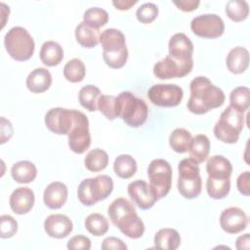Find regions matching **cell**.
<instances>
[{
	"mask_svg": "<svg viewBox=\"0 0 250 250\" xmlns=\"http://www.w3.org/2000/svg\"><path fill=\"white\" fill-rule=\"evenodd\" d=\"M190 97L188 108L194 114H204L213 108L220 107L225 103L222 89L212 84L205 76H197L189 84Z\"/></svg>",
	"mask_w": 250,
	"mask_h": 250,
	"instance_id": "obj_1",
	"label": "cell"
},
{
	"mask_svg": "<svg viewBox=\"0 0 250 250\" xmlns=\"http://www.w3.org/2000/svg\"><path fill=\"white\" fill-rule=\"evenodd\" d=\"M107 213L111 223L127 237L138 239L144 234V222L138 216L133 203L128 199L119 197L113 200Z\"/></svg>",
	"mask_w": 250,
	"mask_h": 250,
	"instance_id": "obj_2",
	"label": "cell"
},
{
	"mask_svg": "<svg viewBox=\"0 0 250 250\" xmlns=\"http://www.w3.org/2000/svg\"><path fill=\"white\" fill-rule=\"evenodd\" d=\"M117 113L128 126L138 128L142 126L148 114L145 101L137 98L131 92L123 91L117 97Z\"/></svg>",
	"mask_w": 250,
	"mask_h": 250,
	"instance_id": "obj_3",
	"label": "cell"
},
{
	"mask_svg": "<svg viewBox=\"0 0 250 250\" xmlns=\"http://www.w3.org/2000/svg\"><path fill=\"white\" fill-rule=\"evenodd\" d=\"M113 189V181L107 175L83 180L77 188V197L85 206H92L107 198Z\"/></svg>",
	"mask_w": 250,
	"mask_h": 250,
	"instance_id": "obj_4",
	"label": "cell"
},
{
	"mask_svg": "<svg viewBox=\"0 0 250 250\" xmlns=\"http://www.w3.org/2000/svg\"><path fill=\"white\" fill-rule=\"evenodd\" d=\"M178 190L182 196L188 199L197 197L202 188V180L198 163L191 157L184 158L179 166Z\"/></svg>",
	"mask_w": 250,
	"mask_h": 250,
	"instance_id": "obj_5",
	"label": "cell"
},
{
	"mask_svg": "<svg viewBox=\"0 0 250 250\" xmlns=\"http://www.w3.org/2000/svg\"><path fill=\"white\" fill-rule=\"evenodd\" d=\"M244 126V115L229 105L222 113L214 126L215 137L226 144H234L238 141L239 135Z\"/></svg>",
	"mask_w": 250,
	"mask_h": 250,
	"instance_id": "obj_6",
	"label": "cell"
},
{
	"mask_svg": "<svg viewBox=\"0 0 250 250\" xmlns=\"http://www.w3.org/2000/svg\"><path fill=\"white\" fill-rule=\"evenodd\" d=\"M4 45L10 57L19 62L29 60L35 49L33 38L21 26H14L5 34Z\"/></svg>",
	"mask_w": 250,
	"mask_h": 250,
	"instance_id": "obj_7",
	"label": "cell"
},
{
	"mask_svg": "<svg viewBox=\"0 0 250 250\" xmlns=\"http://www.w3.org/2000/svg\"><path fill=\"white\" fill-rule=\"evenodd\" d=\"M149 185L157 194L158 199L165 197L172 185V168L164 159H153L147 168Z\"/></svg>",
	"mask_w": 250,
	"mask_h": 250,
	"instance_id": "obj_8",
	"label": "cell"
},
{
	"mask_svg": "<svg viewBox=\"0 0 250 250\" xmlns=\"http://www.w3.org/2000/svg\"><path fill=\"white\" fill-rule=\"evenodd\" d=\"M67 137L69 148L73 152L81 154L89 148L91 145L89 121L83 112L79 110L74 111V122Z\"/></svg>",
	"mask_w": 250,
	"mask_h": 250,
	"instance_id": "obj_9",
	"label": "cell"
},
{
	"mask_svg": "<svg viewBox=\"0 0 250 250\" xmlns=\"http://www.w3.org/2000/svg\"><path fill=\"white\" fill-rule=\"evenodd\" d=\"M192 67L193 60L180 61L168 55L154 64L153 74L162 80L181 78L188 75Z\"/></svg>",
	"mask_w": 250,
	"mask_h": 250,
	"instance_id": "obj_10",
	"label": "cell"
},
{
	"mask_svg": "<svg viewBox=\"0 0 250 250\" xmlns=\"http://www.w3.org/2000/svg\"><path fill=\"white\" fill-rule=\"evenodd\" d=\"M183 96V89L176 84H155L147 92L149 101L162 107L177 106L182 102Z\"/></svg>",
	"mask_w": 250,
	"mask_h": 250,
	"instance_id": "obj_11",
	"label": "cell"
},
{
	"mask_svg": "<svg viewBox=\"0 0 250 250\" xmlns=\"http://www.w3.org/2000/svg\"><path fill=\"white\" fill-rule=\"evenodd\" d=\"M192 32L202 38L214 39L220 37L225 31V23L216 14H203L191 20Z\"/></svg>",
	"mask_w": 250,
	"mask_h": 250,
	"instance_id": "obj_12",
	"label": "cell"
},
{
	"mask_svg": "<svg viewBox=\"0 0 250 250\" xmlns=\"http://www.w3.org/2000/svg\"><path fill=\"white\" fill-rule=\"evenodd\" d=\"M75 109L54 107L45 115V125L53 133L67 135L74 122Z\"/></svg>",
	"mask_w": 250,
	"mask_h": 250,
	"instance_id": "obj_13",
	"label": "cell"
},
{
	"mask_svg": "<svg viewBox=\"0 0 250 250\" xmlns=\"http://www.w3.org/2000/svg\"><path fill=\"white\" fill-rule=\"evenodd\" d=\"M127 191L132 201L143 210L151 208L158 200L157 194L151 186L143 180H137L130 183Z\"/></svg>",
	"mask_w": 250,
	"mask_h": 250,
	"instance_id": "obj_14",
	"label": "cell"
},
{
	"mask_svg": "<svg viewBox=\"0 0 250 250\" xmlns=\"http://www.w3.org/2000/svg\"><path fill=\"white\" fill-rule=\"evenodd\" d=\"M247 224L246 213L238 207H229L221 213L220 226L227 233H238L246 229Z\"/></svg>",
	"mask_w": 250,
	"mask_h": 250,
	"instance_id": "obj_15",
	"label": "cell"
},
{
	"mask_svg": "<svg viewBox=\"0 0 250 250\" xmlns=\"http://www.w3.org/2000/svg\"><path fill=\"white\" fill-rule=\"evenodd\" d=\"M73 229L71 220L63 214H52L44 221V229L46 233L53 238H64Z\"/></svg>",
	"mask_w": 250,
	"mask_h": 250,
	"instance_id": "obj_16",
	"label": "cell"
},
{
	"mask_svg": "<svg viewBox=\"0 0 250 250\" xmlns=\"http://www.w3.org/2000/svg\"><path fill=\"white\" fill-rule=\"evenodd\" d=\"M35 201L34 192L31 188L26 187H21L16 188L9 199L10 207L12 211L19 215H23L28 213Z\"/></svg>",
	"mask_w": 250,
	"mask_h": 250,
	"instance_id": "obj_17",
	"label": "cell"
},
{
	"mask_svg": "<svg viewBox=\"0 0 250 250\" xmlns=\"http://www.w3.org/2000/svg\"><path fill=\"white\" fill-rule=\"evenodd\" d=\"M169 55L180 61L192 60L193 44L190 39L182 32L174 34L168 43Z\"/></svg>",
	"mask_w": 250,
	"mask_h": 250,
	"instance_id": "obj_18",
	"label": "cell"
},
{
	"mask_svg": "<svg viewBox=\"0 0 250 250\" xmlns=\"http://www.w3.org/2000/svg\"><path fill=\"white\" fill-rule=\"evenodd\" d=\"M67 199V187L62 182H52L43 193L45 205L50 209L62 208Z\"/></svg>",
	"mask_w": 250,
	"mask_h": 250,
	"instance_id": "obj_19",
	"label": "cell"
},
{
	"mask_svg": "<svg viewBox=\"0 0 250 250\" xmlns=\"http://www.w3.org/2000/svg\"><path fill=\"white\" fill-rule=\"evenodd\" d=\"M100 43L106 53H116L126 47L125 35L116 28L104 29L100 34Z\"/></svg>",
	"mask_w": 250,
	"mask_h": 250,
	"instance_id": "obj_20",
	"label": "cell"
},
{
	"mask_svg": "<svg viewBox=\"0 0 250 250\" xmlns=\"http://www.w3.org/2000/svg\"><path fill=\"white\" fill-rule=\"evenodd\" d=\"M52 84V75L47 68L37 67L26 78V87L32 93H43Z\"/></svg>",
	"mask_w": 250,
	"mask_h": 250,
	"instance_id": "obj_21",
	"label": "cell"
},
{
	"mask_svg": "<svg viewBox=\"0 0 250 250\" xmlns=\"http://www.w3.org/2000/svg\"><path fill=\"white\" fill-rule=\"evenodd\" d=\"M227 67L234 74L244 72L249 65V52L246 48L237 46L229 51L227 56Z\"/></svg>",
	"mask_w": 250,
	"mask_h": 250,
	"instance_id": "obj_22",
	"label": "cell"
},
{
	"mask_svg": "<svg viewBox=\"0 0 250 250\" xmlns=\"http://www.w3.org/2000/svg\"><path fill=\"white\" fill-rule=\"evenodd\" d=\"M206 171L210 178L229 179L232 172V166L230 161L223 155H213L207 161Z\"/></svg>",
	"mask_w": 250,
	"mask_h": 250,
	"instance_id": "obj_23",
	"label": "cell"
},
{
	"mask_svg": "<svg viewBox=\"0 0 250 250\" xmlns=\"http://www.w3.org/2000/svg\"><path fill=\"white\" fill-rule=\"evenodd\" d=\"M40 60L47 66L60 64L63 59L62 47L56 41H46L40 49Z\"/></svg>",
	"mask_w": 250,
	"mask_h": 250,
	"instance_id": "obj_24",
	"label": "cell"
},
{
	"mask_svg": "<svg viewBox=\"0 0 250 250\" xmlns=\"http://www.w3.org/2000/svg\"><path fill=\"white\" fill-rule=\"evenodd\" d=\"M154 246L157 249L176 250L181 244V236L174 229H161L154 235Z\"/></svg>",
	"mask_w": 250,
	"mask_h": 250,
	"instance_id": "obj_25",
	"label": "cell"
},
{
	"mask_svg": "<svg viewBox=\"0 0 250 250\" xmlns=\"http://www.w3.org/2000/svg\"><path fill=\"white\" fill-rule=\"evenodd\" d=\"M11 175L17 183L28 184L36 178L37 169L31 161L21 160L12 166Z\"/></svg>",
	"mask_w": 250,
	"mask_h": 250,
	"instance_id": "obj_26",
	"label": "cell"
},
{
	"mask_svg": "<svg viewBox=\"0 0 250 250\" xmlns=\"http://www.w3.org/2000/svg\"><path fill=\"white\" fill-rule=\"evenodd\" d=\"M75 38L82 47L94 48L100 42L99 29L93 28L82 21L75 28Z\"/></svg>",
	"mask_w": 250,
	"mask_h": 250,
	"instance_id": "obj_27",
	"label": "cell"
},
{
	"mask_svg": "<svg viewBox=\"0 0 250 250\" xmlns=\"http://www.w3.org/2000/svg\"><path fill=\"white\" fill-rule=\"evenodd\" d=\"M189 155L197 163H202L208 157L210 151V141L206 135L199 134L192 138L189 146Z\"/></svg>",
	"mask_w": 250,
	"mask_h": 250,
	"instance_id": "obj_28",
	"label": "cell"
},
{
	"mask_svg": "<svg viewBox=\"0 0 250 250\" xmlns=\"http://www.w3.org/2000/svg\"><path fill=\"white\" fill-rule=\"evenodd\" d=\"M113 170L119 178L130 179L137 172V162L129 154H120L114 160Z\"/></svg>",
	"mask_w": 250,
	"mask_h": 250,
	"instance_id": "obj_29",
	"label": "cell"
},
{
	"mask_svg": "<svg viewBox=\"0 0 250 250\" xmlns=\"http://www.w3.org/2000/svg\"><path fill=\"white\" fill-rule=\"evenodd\" d=\"M102 93L97 86L86 85L82 87L78 93V100L80 104L89 111H96L98 109V102Z\"/></svg>",
	"mask_w": 250,
	"mask_h": 250,
	"instance_id": "obj_30",
	"label": "cell"
},
{
	"mask_svg": "<svg viewBox=\"0 0 250 250\" xmlns=\"http://www.w3.org/2000/svg\"><path fill=\"white\" fill-rule=\"evenodd\" d=\"M191 141V134L184 128L175 129L169 137V145L171 148L178 153H185L188 151Z\"/></svg>",
	"mask_w": 250,
	"mask_h": 250,
	"instance_id": "obj_31",
	"label": "cell"
},
{
	"mask_svg": "<svg viewBox=\"0 0 250 250\" xmlns=\"http://www.w3.org/2000/svg\"><path fill=\"white\" fill-rule=\"evenodd\" d=\"M85 167L91 172H100L108 164V155L106 151L101 148L90 150L84 158Z\"/></svg>",
	"mask_w": 250,
	"mask_h": 250,
	"instance_id": "obj_32",
	"label": "cell"
},
{
	"mask_svg": "<svg viewBox=\"0 0 250 250\" xmlns=\"http://www.w3.org/2000/svg\"><path fill=\"white\" fill-rule=\"evenodd\" d=\"M85 229L95 236H102L108 230L107 219L99 213H92L84 221Z\"/></svg>",
	"mask_w": 250,
	"mask_h": 250,
	"instance_id": "obj_33",
	"label": "cell"
},
{
	"mask_svg": "<svg viewBox=\"0 0 250 250\" xmlns=\"http://www.w3.org/2000/svg\"><path fill=\"white\" fill-rule=\"evenodd\" d=\"M206 189L209 196L214 199L225 198L229 192L230 181L229 179H214L208 177Z\"/></svg>",
	"mask_w": 250,
	"mask_h": 250,
	"instance_id": "obj_34",
	"label": "cell"
},
{
	"mask_svg": "<svg viewBox=\"0 0 250 250\" xmlns=\"http://www.w3.org/2000/svg\"><path fill=\"white\" fill-rule=\"evenodd\" d=\"M86 74V68L83 62L80 59H72L68 61L63 67L64 78L71 82L77 83L84 79Z\"/></svg>",
	"mask_w": 250,
	"mask_h": 250,
	"instance_id": "obj_35",
	"label": "cell"
},
{
	"mask_svg": "<svg viewBox=\"0 0 250 250\" xmlns=\"http://www.w3.org/2000/svg\"><path fill=\"white\" fill-rule=\"evenodd\" d=\"M226 14L233 21H242L248 17L249 5L244 0H229L226 4Z\"/></svg>",
	"mask_w": 250,
	"mask_h": 250,
	"instance_id": "obj_36",
	"label": "cell"
},
{
	"mask_svg": "<svg viewBox=\"0 0 250 250\" xmlns=\"http://www.w3.org/2000/svg\"><path fill=\"white\" fill-rule=\"evenodd\" d=\"M108 21V14L105 10L99 7H92L87 9L83 15V21L89 26L99 29L106 24Z\"/></svg>",
	"mask_w": 250,
	"mask_h": 250,
	"instance_id": "obj_37",
	"label": "cell"
},
{
	"mask_svg": "<svg viewBox=\"0 0 250 250\" xmlns=\"http://www.w3.org/2000/svg\"><path fill=\"white\" fill-rule=\"evenodd\" d=\"M249 100H250V91L247 87L239 86L234 88L229 95L230 106L234 109L244 112L249 107Z\"/></svg>",
	"mask_w": 250,
	"mask_h": 250,
	"instance_id": "obj_38",
	"label": "cell"
},
{
	"mask_svg": "<svg viewBox=\"0 0 250 250\" xmlns=\"http://www.w3.org/2000/svg\"><path fill=\"white\" fill-rule=\"evenodd\" d=\"M98 109L109 120L118 117L116 97L102 95L98 102Z\"/></svg>",
	"mask_w": 250,
	"mask_h": 250,
	"instance_id": "obj_39",
	"label": "cell"
},
{
	"mask_svg": "<svg viewBox=\"0 0 250 250\" xmlns=\"http://www.w3.org/2000/svg\"><path fill=\"white\" fill-rule=\"evenodd\" d=\"M158 15V7L154 3H145L136 11V17L142 23H149L153 21Z\"/></svg>",
	"mask_w": 250,
	"mask_h": 250,
	"instance_id": "obj_40",
	"label": "cell"
},
{
	"mask_svg": "<svg viewBox=\"0 0 250 250\" xmlns=\"http://www.w3.org/2000/svg\"><path fill=\"white\" fill-rule=\"evenodd\" d=\"M103 58L106 65L111 68H121L125 65L127 59H128V50L127 47L122 49L116 53H106L103 52Z\"/></svg>",
	"mask_w": 250,
	"mask_h": 250,
	"instance_id": "obj_41",
	"label": "cell"
},
{
	"mask_svg": "<svg viewBox=\"0 0 250 250\" xmlns=\"http://www.w3.org/2000/svg\"><path fill=\"white\" fill-rule=\"evenodd\" d=\"M18 231V223L10 215L0 217V236L1 238L12 237Z\"/></svg>",
	"mask_w": 250,
	"mask_h": 250,
	"instance_id": "obj_42",
	"label": "cell"
},
{
	"mask_svg": "<svg viewBox=\"0 0 250 250\" xmlns=\"http://www.w3.org/2000/svg\"><path fill=\"white\" fill-rule=\"evenodd\" d=\"M67 248L71 250H89L91 240L84 235H75L67 241Z\"/></svg>",
	"mask_w": 250,
	"mask_h": 250,
	"instance_id": "obj_43",
	"label": "cell"
},
{
	"mask_svg": "<svg viewBox=\"0 0 250 250\" xmlns=\"http://www.w3.org/2000/svg\"><path fill=\"white\" fill-rule=\"evenodd\" d=\"M236 186L238 191L245 195L248 196L250 194V173L249 171H245L241 173L236 181Z\"/></svg>",
	"mask_w": 250,
	"mask_h": 250,
	"instance_id": "obj_44",
	"label": "cell"
},
{
	"mask_svg": "<svg viewBox=\"0 0 250 250\" xmlns=\"http://www.w3.org/2000/svg\"><path fill=\"white\" fill-rule=\"evenodd\" d=\"M102 249H104V250H110V249L126 250L127 246L121 239H119L117 237L109 236V237H106L103 240Z\"/></svg>",
	"mask_w": 250,
	"mask_h": 250,
	"instance_id": "obj_45",
	"label": "cell"
},
{
	"mask_svg": "<svg viewBox=\"0 0 250 250\" xmlns=\"http://www.w3.org/2000/svg\"><path fill=\"white\" fill-rule=\"evenodd\" d=\"M173 3L184 12L194 11L200 4L198 0H174Z\"/></svg>",
	"mask_w": 250,
	"mask_h": 250,
	"instance_id": "obj_46",
	"label": "cell"
},
{
	"mask_svg": "<svg viewBox=\"0 0 250 250\" xmlns=\"http://www.w3.org/2000/svg\"><path fill=\"white\" fill-rule=\"evenodd\" d=\"M13 135V127L9 120L1 117V144L10 140Z\"/></svg>",
	"mask_w": 250,
	"mask_h": 250,
	"instance_id": "obj_47",
	"label": "cell"
},
{
	"mask_svg": "<svg viewBox=\"0 0 250 250\" xmlns=\"http://www.w3.org/2000/svg\"><path fill=\"white\" fill-rule=\"evenodd\" d=\"M137 2L138 0H113L112 4L116 9L124 11V10H129Z\"/></svg>",
	"mask_w": 250,
	"mask_h": 250,
	"instance_id": "obj_48",
	"label": "cell"
},
{
	"mask_svg": "<svg viewBox=\"0 0 250 250\" xmlns=\"http://www.w3.org/2000/svg\"><path fill=\"white\" fill-rule=\"evenodd\" d=\"M235 245H236V248L238 250H242V249L248 250L249 247H250V235H249V233H245V234L240 235L239 237H237Z\"/></svg>",
	"mask_w": 250,
	"mask_h": 250,
	"instance_id": "obj_49",
	"label": "cell"
}]
</instances>
